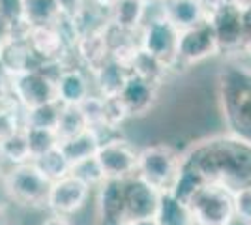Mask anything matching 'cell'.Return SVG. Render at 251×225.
Returning <instances> with one entry per match:
<instances>
[{
  "label": "cell",
  "mask_w": 251,
  "mask_h": 225,
  "mask_svg": "<svg viewBox=\"0 0 251 225\" xmlns=\"http://www.w3.org/2000/svg\"><path fill=\"white\" fill-rule=\"evenodd\" d=\"M129 72H131V75H135L139 79H145V81L159 86V88L163 86L167 75L171 74L167 66H163L159 60H156L154 56H150V54H147L145 51H141V49H139V53H137L133 64L129 68Z\"/></svg>",
  "instance_id": "cb8c5ba5"
},
{
  "label": "cell",
  "mask_w": 251,
  "mask_h": 225,
  "mask_svg": "<svg viewBox=\"0 0 251 225\" xmlns=\"http://www.w3.org/2000/svg\"><path fill=\"white\" fill-rule=\"evenodd\" d=\"M159 86L148 83L145 79H139L135 75H129L120 100L124 103L129 118H145L148 117L157 103Z\"/></svg>",
  "instance_id": "2e32d148"
},
{
  "label": "cell",
  "mask_w": 251,
  "mask_h": 225,
  "mask_svg": "<svg viewBox=\"0 0 251 225\" xmlns=\"http://www.w3.org/2000/svg\"><path fill=\"white\" fill-rule=\"evenodd\" d=\"M229 4L236 11H240V13L251 10V0H229Z\"/></svg>",
  "instance_id": "74e56055"
},
{
  "label": "cell",
  "mask_w": 251,
  "mask_h": 225,
  "mask_svg": "<svg viewBox=\"0 0 251 225\" xmlns=\"http://www.w3.org/2000/svg\"><path fill=\"white\" fill-rule=\"evenodd\" d=\"M103 103H105V124L115 126V128H122V124L129 117H127V111H126L120 96L103 98Z\"/></svg>",
  "instance_id": "d6a6232c"
},
{
  "label": "cell",
  "mask_w": 251,
  "mask_h": 225,
  "mask_svg": "<svg viewBox=\"0 0 251 225\" xmlns=\"http://www.w3.org/2000/svg\"><path fill=\"white\" fill-rule=\"evenodd\" d=\"M182 165L184 150H178L171 143H152L139 149L135 176L159 193H171Z\"/></svg>",
  "instance_id": "3957f363"
},
{
  "label": "cell",
  "mask_w": 251,
  "mask_h": 225,
  "mask_svg": "<svg viewBox=\"0 0 251 225\" xmlns=\"http://www.w3.org/2000/svg\"><path fill=\"white\" fill-rule=\"evenodd\" d=\"M10 220V214H8V204L0 199V225H8Z\"/></svg>",
  "instance_id": "ab89813d"
},
{
  "label": "cell",
  "mask_w": 251,
  "mask_h": 225,
  "mask_svg": "<svg viewBox=\"0 0 251 225\" xmlns=\"http://www.w3.org/2000/svg\"><path fill=\"white\" fill-rule=\"evenodd\" d=\"M62 68L60 64H42L10 77V94L25 111L56 101V77Z\"/></svg>",
  "instance_id": "5b68a950"
},
{
  "label": "cell",
  "mask_w": 251,
  "mask_h": 225,
  "mask_svg": "<svg viewBox=\"0 0 251 225\" xmlns=\"http://www.w3.org/2000/svg\"><path fill=\"white\" fill-rule=\"evenodd\" d=\"M116 0H88V4L90 6H94L98 10H103V11H109L113 6H115Z\"/></svg>",
  "instance_id": "8d00e7d4"
},
{
  "label": "cell",
  "mask_w": 251,
  "mask_h": 225,
  "mask_svg": "<svg viewBox=\"0 0 251 225\" xmlns=\"http://www.w3.org/2000/svg\"><path fill=\"white\" fill-rule=\"evenodd\" d=\"M159 13L178 30L204 21L201 0H163L159 2Z\"/></svg>",
  "instance_id": "d6986e66"
},
{
  "label": "cell",
  "mask_w": 251,
  "mask_h": 225,
  "mask_svg": "<svg viewBox=\"0 0 251 225\" xmlns=\"http://www.w3.org/2000/svg\"><path fill=\"white\" fill-rule=\"evenodd\" d=\"M0 19H2V0H0Z\"/></svg>",
  "instance_id": "bcb514c9"
},
{
  "label": "cell",
  "mask_w": 251,
  "mask_h": 225,
  "mask_svg": "<svg viewBox=\"0 0 251 225\" xmlns=\"http://www.w3.org/2000/svg\"><path fill=\"white\" fill-rule=\"evenodd\" d=\"M56 0H23V19L30 26H49L60 17Z\"/></svg>",
  "instance_id": "603a6c76"
},
{
  "label": "cell",
  "mask_w": 251,
  "mask_h": 225,
  "mask_svg": "<svg viewBox=\"0 0 251 225\" xmlns=\"http://www.w3.org/2000/svg\"><path fill=\"white\" fill-rule=\"evenodd\" d=\"M193 225H232L234 224V201L232 192L218 186L204 184L188 201Z\"/></svg>",
  "instance_id": "8992f818"
},
{
  "label": "cell",
  "mask_w": 251,
  "mask_h": 225,
  "mask_svg": "<svg viewBox=\"0 0 251 225\" xmlns=\"http://www.w3.org/2000/svg\"><path fill=\"white\" fill-rule=\"evenodd\" d=\"M81 113L84 115V120L88 124V129H94L98 126L105 124V103L103 98H100L98 94H92L90 98H86L83 103L79 105Z\"/></svg>",
  "instance_id": "f546056e"
},
{
  "label": "cell",
  "mask_w": 251,
  "mask_h": 225,
  "mask_svg": "<svg viewBox=\"0 0 251 225\" xmlns=\"http://www.w3.org/2000/svg\"><path fill=\"white\" fill-rule=\"evenodd\" d=\"M208 23L214 34H216V40L220 43L221 53H238V51H242L244 43L248 40V34L244 28L240 11H236L232 6H227L225 10H221L212 19H208Z\"/></svg>",
  "instance_id": "5bb4252c"
},
{
  "label": "cell",
  "mask_w": 251,
  "mask_h": 225,
  "mask_svg": "<svg viewBox=\"0 0 251 225\" xmlns=\"http://www.w3.org/2000/svg\"><path fill=\"white\" fill-rule=\"evenodd\" d=\"M10 90V77L6 75V72L0 68V96L6 94Z\"/></svg>",
  "instance_id": "f35d334b"
},
{
  "label": "cell",
  "mask_w": 251,
  "mask_h": 225,
  "mask_svg": "<svg viewBox=\"0 0 251 225\" xmlns=\"http://www.w3.org/2000/svg\"><path fill=\"white\" fill-rule=\"evenodd\" d=\"M218 101L227 133L251 143V68L227 64L218 74Z\"/></svg>",
  "instance_id": "7a4b0ae2"
},
{
  "label": "cell",
  "mask_w": 251,
  "mask_h": 225,
  "mask_svg": "<svg viewBox=\"0 0 251 225\" xmlns=\"http://www.w3.org/2000/svg\"><path fill=\"white\" fill-rule=\"evenodd\" d=\"M26 141H28V149H30L32 160H36L38 156H42L49 150L58 147V135L52 129H38V128H25Z\"/></svg>",
  "instance_id": "f1b7e54d"
},
{
  "label": "cell",
  "mask_w": 251,
  "mask_h": 225,
  "mask_svg": "<svg viewBox=\"0 0 251 225\" xmlns=\"http://www.w3.org/2000/svg\"><path fill=\"white\" fill-rule=\"evenodd\" d=\"M154 220L157 225H193L188 204L176 199L173 193H161Z\"/></svg>",
  "instance_id": "44dd1931"
},
{
  "label": "cell",
  "mask_w": 251,
  "mask_h": 225,
  "mask_svg": "<svg viewBox=\"0 0 251 225\" xmlns=\"http://www.w3.org/2000/svg\"><path fill=\"white\" fill-rule=\"evenodd\" d=\"M148 6L141 0H116L109 10V23L120 32L137 36L147 21Z\"/></svg>",
  "instance_id": "ac0fdd59"
},
{
  "label": "cell",
  "mask_w": 251,
  "mask_h": 225,
  "mask_svg": "<svg viewBox=\"0 0 251 225\" xmlns=\"http://www.w3.org/2000/svg\"><path fill=\"white\" fill-rule=\"evenodd\" d=\"M88 129V124L84 120V115L81 113L79 105H62V113H60V120L56 126V135L58 141H66L77 137Z\"/></svg>",
  "instance_id": "83f0119b"
},
{
  "label": "cell",
  "mask_w": 251,
  "mask_h": 225,
  "mask_svg": "<svg viewBox=\"0 0 251 225\" xmlns=\"http://www.w3.org/2000/svg\"><path fill=\"white\" fill-rule=\"evenodd\" d=\"M184 163L206 184H218L230 192L251 186V143L227 131L191 143L184 150Z\"/></svg>",
  "instance_id": "6da1fadb"
},
{
  "label": "cell",
  "mask_w": 251,
  "mask_h": 225,
  "mask_svg": "<svg viewBox=\"0 0 251 225\" xmlns=\"http://www.w3.org/2000/svg\"><path fill=\"white\" fill-rule=\"evenodd\" d=\"M8 225H26V224H23V222H13V220H11Z\"/></svg>",
  "instance_id": "f6af8a7d"
},
{
  "label": "cell",
  "mask_w": 251,
  "mask_h": 225,
  "mask_svg": "<svg viewBox=\"0 0 251 225\" xmlns=\"http://www.w3.org/2000/svg\"><path fill=\"white\" fill-rule=\"evenodd\" d=\"M107 26L101 30L81 34L79 42L75 45L74 53L77 64L84 68L90 75H94L98 70H101L111 60V45H109L107 32H105Z\"/></svg>",
  "instance_id": "9a60e30c"
},
{
  "label": "cell",
  "mask_w": 251,
  "mask_h": 225,
  "mask_svg": "<svg viewBox=\"0 0 251 225\" xmlns=\"http://www.w3.org/2000/svg\"><path fill=\"white\" fill-rule=\"evenodd\" d=\"M58 147L64 152L66 160L70 161V165L74 167V165L88 160V158H94L98 149H100V143H98V137H96L94 131L92 129H86L84 133L77 135V137L60 141Z\"/></svg>",
  "instance_id": "7402d4cb"
},
{
  "label": "cell",
  "mask_w": 251,
  "mask_h": 225,
  "mask_svg": "<svg viewBox=\"0 0 251 225\" xmlns=\"http://www.w3.org/2000/svg\"><path fill=\"white\" fill-rule=\"evenodd\" d=\"M62 105L58 101H51L40 107H34L25 111L23 120H25V128H38V129H52L56 131L58 120H60Z\"/></svg>",
  "instance_id": "4316f807"
},
{
  "label": "cell",
  "mask_w": 251,
  "mask_h": 225,
  "mask_svg": "<svg viewBox=\"0 0 251 225\" xmlns=\"http://www.w3.org/2000/svg\"><path fill=\"white\" fill-rule=\"evenodd\" d=\"M56 4L66 15H77L88 4V0H56Z\"/></svg>",
  "instance_id": "e575fe53"
},
{
  "label": "cell",
  "mask_w": 251,
  "mask_h": 225,
  "mask_svg": "<svg viewBox=\"0 0 251 225\" xmlns=\"http://www.w3.org/2000/svg\"><path fill=\"white\" fill-rule=\"evenodd\" d=\"M32 163L40 169V173L49 182H54V180L62 178L66 175H70V171H72V165H70V161L66 160V156L60 150V147H56V149L38 156L36 160H32Z\"/></svg>",
  "instance_id": "484cf974"
},
{
  "label": "cell",
  "mask_w": 251,
  "mask_h": 225,
  "mask_svg": "<svg viewBox=\"0 0 251 225\" xmlns=\"http://www.w3.org/2000/svg\"><path fill=\"white\" fill-rule=\"evenodd\" d=\"M161 193L148 186L139 176H131L124 180V203H126V218L127 224L137 220H148L154 218L159 204Z\"/></svg>",
  "instance_id": "7c38bea8"
},
{
  "label": "cell",
  "mask_w": 251,
  "mask_h": 225,
  "mask_svg": "<svg viewBox=\"0 0 251 225\" xmlns=\"http://www.w3.org/2000/svg\"><path fill=\"white\" fill-rule=\"evenodd\" d=\"M70 173L75 175L77 178H81L83 182L88 184L92 190H96L100 184L105 182V176H103V173H101V169H100V165H98V161H96V156L74 165Z\"/></svg>",
  "instance_id": "4dcf8cb0"
},
{
  "label": "cell",
  "mask_w": 251,
  "mask_h": 225,
  "mask_svg": "<svg viewBox=\"0 0 251 225\" xmlns=\"http://www.w3.org/2000/svg\"><path fill=\"white\" fill-rule=\"evenodd\" d=\"M92 193L94 190L88 184L70 173L62 178L51 182L45 210L47 214L64 216V218L74 220L75 216H79L88 206Z\"/></svg>",
  "instance_id": "9c48e42d"
},
{
  "label": "cell",
  "mask_w": 251,
  "mask_h": 225,
  "mask_svg": "<svg viewBox=\"0 0 251 225\" xmlns=\"http://www.w3.org/2000/svg\"><path fill=\"white\" fill-rule=\"evenodd\" d=\"M234 201V222L240 225H251V186L232 192Z\"/></svg>",
  "instance_id": "1f68e13d"
},
{
  "label": "cell",
  "mask_w": 251,
  "mask_h": 225,
  "mask_svg": "<svg viewBox=\"0 0 251 225\" xmlns=\"http://www.w3.org/2000/svg\"><path fill=\"white\" fill-rule=\"evenodd\" d=\"M242 53L246 54V56H248V58L251 60V36H248V40H246L244 47H242Z\"/></svg>",
  "instance_id": "60d3db41"
},
{
  "label": "cell",
  "mask_w": 251,
  "mask_h": 225,
  "mask_svg": "<svg viewBox=\"0 0 251 225\" xmlns=\"http://www.w3.org/2000/svg\"><path fill=\"white\" fill-rule=\"evenodd\" d=\"M40 225H77L75 220L72 218H64V216H54V214H47L43 218Z\"/></svg>",
  "instance_id": "d590c367"
},
{
  "label": "cell",
  "mask_w": 251,
  "mask_h": 225,
  "mask_svg": "<svg viewBox=\"0 0 251 225\" xmlns=\"http://www.w3.org/2000/svg\"><path fill=\"white\" fill-rule=\"evenodd\" d=\"M220 54V43L216 40V34L206 19L178 32V68H193Z\"/></svg>",
  "instance_id": "ba28073f"
},
{
  "label": "cell",
  "mask_w": 251,
  "mask_h": 225,
  "mask_svg": "<svg viewBox=\"0 0 251 225\" xmlns=\"http://www.w3.org/2000/svg\"><path fill=\"white\" fill-rule=\"evenodd\" d=\"M201 6H202L204 19L208 21V19H212L216 13H220L221 10H225V8L230 6V4H229V0H201Z\"/></svg>",
  "instance_id": "836d02e7"
},
{
  "label": "cell",
  "mask_w": 251,
  "mask_h": 225,
  "mask_svg": "<svg viewBox=\"0 0 251 225\" xmlns=\"http://www.w3.org/2000/svg\"><path fill=\"white\" fill-rule=\"evenodd\" d=\"M127 225H157L154 218H148V220H137V222H129Z\"/></svg>",
  "instance_id": "b9f144b4"
},
{
  "label": "cell",
  "mask_w": 251,
  "mask_h": 225,
  "mask_svg": "<svg viewBox=\"0 0 251 225\" xmlns=\"http://www.w3.org/2000/svg\"><path fill=\"white\" fill-rule=\"evenodd\" d=\"M94 195L96 225H127L122 180H105L94 190Z\"/></svg>",
  "instance_id": "8fae6325"
},
{
  "label": "cell",
  "mask_w": 251,
  "mask_h": 225,
  "mask_svg": "<svg viewBox=\"0 0 251 225\" xmlns=\"http://www.w3.org/2000/svg\"><path fill=\"white\" fill-rule=\"evenodd\" d=\"M143 4H147V6H156L159 2H163V0H141Z\"/></svg>",
  "instance_id": "ee69618b"
},
{
  "label": "cell",
  "mask_w": 251,
  "mask_h": 225,
  "mask_svg": "<svg viewBox=\"0 0 251 225\" xmlns=\"http://www.w3.org/2000/svg\"><path fill=\"white\" fill-rule=\"evenodd\" d=\"M129 75H131L129 70H126L120 64L109 60L101 70H98L94 75H90L92 85H94V94H98L100 98L120 96Z\"/></svg>",
  "instance_id": "ffe728a7"
},
{
  "label": "cell",
  "mask_w": 251,
  "mask_h": 225,
  "mask_svg": "<svg viewBox=\"0 0 251 225\" xmlns=\"http://www.w3.org/2000/svg\"><path fill=\"white\" fill-rule=\"evenodd\" d=\"M0 158H2V161L8 167H11V165H23V163L32 161L25 128L15 131V133H11L10 137L0 141Z\"/></svg>",
  "instance_id": "d4e9b609"
},
{
  "label": "cell",
  "mask_w": 251,
  "mask_h": 225,
  "mask_svg": "<svg viewBox=\"0 0 251 225\" xmlns=\"http://www.w3.org/2000/svg\"><path fill=\"white\" fill-rule=\"evenodd\" d=\"M38 60L32 54L28 43L23 40L6 38L0 47V68L6 72L8 77H15L25 72H30L38 68Z\"/></svg>",
  "instance_id": "e0dca14e"
},
{
  "label": "cell",
  "mask_w": 251,
  "mask_h": 225,
  "mask_svg": "<svg viewBox=\"0 0 251 225\" xmlns=\"http://www.w3.org/2000/svg\"><path fill=\"white\" fill-rule=\"evenodd\" d=\"M137 158H139V149H135V145L129 143L126 137L103 143L96 152V161L103 173L105 180L124 182L135 176Z\"/></svg>",
  "instance_id": "30bf717a"
},
{
  "label": "cell",
  "mask_w": 251,
  "mask_h": 225,
  "mask_svg": "<svg viewBox=\"0 0 251 225\" xmlns=\"http://www.w3.org/2000/svg\"><path fill=\"white\" fill-rule=\"evenodd\" d=\"M156 8L157 13L152 17H147L141 32L137 34V42L141 51L154 56L163 66H167L169 72H173V70H178L176 43L180 30L159 13V4H156Z\"/></svg>",
  "instance_id": "52a82bcc"
},
{
  "label": "cell",
  "mask_w": 251,
  "mask_h": 225,
  "mask_svg": "<svg viewBox=\"0 0 251 225\" xmlns=\"http://www.w3.org/2000/svg\"><path fill=\"white\" fill-rule=\"evenodd\" d=\"M51 182L40 169L28 161L23 165H11L2 178V197L10 203L28 210H45Z\"/></svg>",
  "instance_id": "277c9868"
},
{
  "label": "cell",
  "mask_w": 251,
  "mask_h": 225,
  "mask_svg": "<svg viewBox=\"0 0 251 225\" xmlns=\"http://www.w3.org/2000/svg\"><path fill=\"white\" fill-rule=\"evenodd\" d=\"M94 94L90 74L79 64L64 66L56 77V101L60 105H81Z\"/></svg>",
  "instance_id": "4fadbf2b"
},
{
  "label": "cell",
  "mask_w": 251,
  "mask_h": 225,
  "mask_svg": "<svg viewBox=\"0 0 251 225\" xmlns=\"http://www.w3.org/2000/svg\"><path fill=\"white\" fill-rule=\"evenodd\" d=\"M6 169H8V165H6V163L2 161V158H0V195H2V178H4Z\"/></svg>",
  "instance_id": "7bdbcfd3"
}]
</instances>
